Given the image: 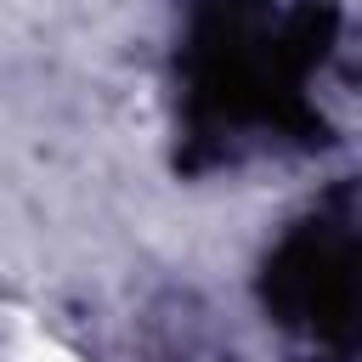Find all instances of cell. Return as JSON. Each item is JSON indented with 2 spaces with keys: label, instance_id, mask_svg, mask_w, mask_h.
<instances>
[{
  "label": "cell",
  "instance_id": "2",
  "mask_svg": "<svg viewBox=\"0 0 362 362\" xmlns=\"http://www.w3.org/2000/svg\"><path fill=\"white\" fill-rule=\"evenodd\" d=\"M260 300L305 356L362 362V215L294 221L266 255Z\"/></svg>",
  "mask_w": 362,
  "mask_h": 362
},
{
  "label": "cell",
  "instance_id": "1",
  "mask_svg": "<svg viewBox=\"0 0 362 362\" xmlns=\"http://www.w3.org/2000/svg\"><path fill=\"white\" fill-rule=\"evenodd\" d=\"M334 11L317 0H209L187 28V107L198 136L260 141L300 130L305 79Z\"/></svg>",
  "mask_w": 362,
  "mask_h": 362
}]
</instances>
